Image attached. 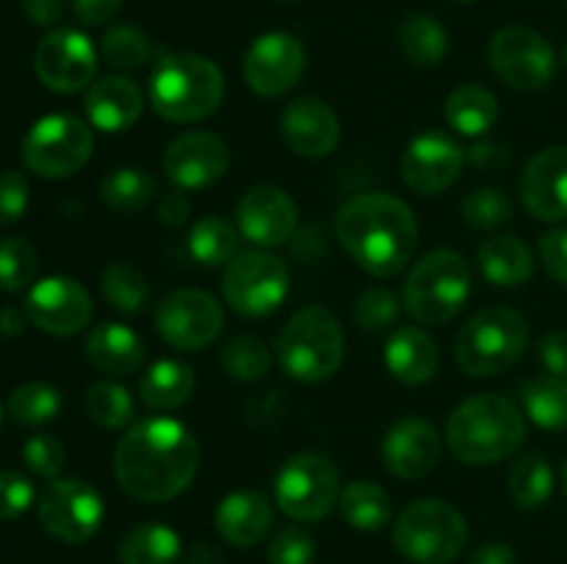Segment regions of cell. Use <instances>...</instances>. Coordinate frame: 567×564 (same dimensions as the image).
Here are the masks:
<instances>
[{"instance_id": "6da1fadb", "label": "cell", "mask_w": 567, "mask_h": 564, "mask_svg": "<svg viewBox=\"0 0 567 564\" xmlns=\"http://www.w3.org/2000/svg\"><path fill=\"white\" fill-rule=\"evenodd\" d=\"M199 468V442L175 418H147L125 431L114 451V476L122 490L142 503L181 495Z\"/></svg>"}, {"instance_id": "7a4b0ae2", "label": "cell", "mask_w": 567, "mask_h": 564, "mask_svg": "<svg viewBox=\"0 0 567 564\" xmlns=\"http://www.w3.org/2000/svg\"><path fill=\"white\" fill-rule=\"evenodd\" d=\"M336 236L360 269L388 280L413 260L419 221L399 197L360 194L338 210Z\"/></svg>"}, {"instance_id": "3957f363", "label": "cell", "mask_w": 567, "mask_h": 564, "mask_svg": "<svg viewBox=\"0 0 567 564\" xmlns=\"http://www.w3.org/2000/svg\"><path fill=\"white\" fill-rule=\"evenodd\" d=\"M526 437V420L509 398L480 393L460 404L446 426L454 457L465 464H496L513 457Z\"/></svg>"}, {"instance_id": "277c9868", "label": "cell", "mask_w": 567, "mask_h": 564, "mask_svg": "<svg viewBox=\"0 0 567 564\" xmlns=\"http://www.w3.org/2000/svg\"><path fill=\"white\" fill-rule=\"evenodd\" d=\"M225 97V75L210 59L175 53L158 61L150 75V100L155 114L169 122H199L214 114Z\"/></svg>"}, {"instance_id": "5b68a950", "label": "cell", "mask_w": 567, "mask_h": 564, "mask_svg": "<svg viewBox=\"0 0 567 564\" xmlns=\"http://www.w3.org/2000/svg\"><path fill=\"white\" fill-rule=\"evenodd\" d=\"M343 330L327 307H305L277 337V359L297 382H324L343 363Z\"/></svg>"}, {"instance_id": "8992f818", "label": "cell", "mask_w": 567, "mask_h": 564, "mask_svg": "<svg viewBox=\"0 0 567 564\" xmlns=\"http://www.w3.org/2000/svg\"><path fill=\"white\" fill-rule=\"evenodd\" d=\"M529 343V324L509 307H485L457 335V365L471 376H496L518 363Z\"/></svg>"}, {"instance_id": "52a82bcc", "label": "cell", "mask_w": 567, "mask_h": 564, "mask_svg": "<svg viewBox=\"0 0 567 564\" xmlns=\"http://www.w3.org/2000/svg\"><path fill=\"white\" fill-rule=\"evenodd\" d=\"M471 293V269L454 249L424 254L404 282V310L419 324H449Z\"/></svg>"}, {"instance_id": "ba28073f", "label": "cell", "mask_w": 567, "mask_h": 564, "mask_svg": "<svg viewBox=\"0 0 567 564\" xmlns=\"http://www.w3.org/2000/svg\"><path fill=\"white\" fill-rule=\"evenodd\" d=\"M468 523L452 503L424 498L399 512L393 525V545L415 564H446L463 553Z\"/></svg>"}, {"instance_id": "9c48e42d", "label": "cell", "mask_w": 567, "mask_h": 564, "mask_svg": "<svg viewBox=\"0 0 567 564\" xmlns=\"http://www.w3.org/2000/svg\"><path fill=\"white\" fill-rule=\"evenodd\" d=\"M92 127L72 114L42 116L22 138L25 166L48 180H61L81 171L92 158Z\"/></svg>"}, {"instance_id": "30bf717a", "label": "cell", "mask_w": 567, "mask_h": 564, "mask_svg": "<svg viewBox=\"0 0 567 564\" xmlns=\"http://www.w3.org/2000/svg\"><path fill=\"white\" fill-rule=\"evenodd\" d=\"M275 495L288 518L316 523L327 518L341 498V473L324 453H293L277 470Z\"/></svg>"}, {"instance_id": "8fae6325", "label": "cell", "mask_w": 567, "mask_h": 564, "mask_svg": "<svg viewBox=\"0 0 567 564\" xmlns=\"http://www.w3.org/2000/svg\"><path fill=\"white\" fill-rule=\"evenodd\" d=\"M221 293L230 310L247 318L275 313L288 296V269L266 249L238 252L221 274Z\"/></svg>"}, {"instance_id": "7c38bea8", "label": "cell", "mask_w": 567, "mask_h": 564, "mask_svg": "<svg viewBox=\"0 0 567 564\" xmlns=\"http://www.w3.org/2000/svg\"><path fill=\"white\" fill-rule=\"evenodd\" d=\"M105 520V503L86 479H55L39 498V523L50 536L70 545L92 540Z\"/></svg>"}, {"instance_id": "4fadbf2b", "label": "cell", "mask_w": 567, "mask_h": 564, "mask_svg": "<svg viewBox=\"0 0 567 564\" xmlns=\"http://www.w3.org/2000/svg\"><path fill=\"white\" fill-rule=\"evenodd\" d=\"M491 64L504 83L520 92H535L551 83L557 72V53L535 28L509 25L493 33Z\"/></svg>"}, {"instance_id": "5bb4252c", "label": "cell", "mask_w": 567, "mask_h": 564, "mask_svg": "<svg viewBox=\"0 0 567 564\" xmlns=\"http://www.w3.org/2000/svg\"><path fill=\"white\" fill-rule=\"evenodd\" d=\"M155 330L181 352H199L210 346L225 330V310L208 291L186 288L175 291L155 310Z\"/></svg>"}, {"instance_id": "9a60e30c", "label": "cell", "mask_w": 567, "mask_h": 564, "mask_svg": "<svg viewBox=\"0 0 567 564\" xmlns=\"http://www.w3.org/2000/svg\"><path fill=\"white\" fill-rule=\"evenodd\" d=\"M33 70L50 92H83L92 86V77L97 72V50L86 33L75 28H55L39 42Z\"/></svg>"}, {"instance_id": "2e32d148", "label": "cell", "mask_w": 567, "mask_h": 564, "mask_svg": "<svg viewBox=\"0 0 567 564\" xmlns=\"http://www.w3.org/2000/svg\"><path fill=\"white\" fill-rule=\"evenodd\" d=\"M302 42L286 31H271L255 39L244 55V81L260 97H282L305 75Z\"/></svg>"}, {"instance_id": "e0dca14e", "label": "cell", "mask_w": 567, "mask_h": 564, "mask_svg": "<svg viewBox=\"0 0 567 564\" xmlns=\"http://www.w3.org/2000/svg\"><path fill=\"white\" fill-rule=\"evenodd\" d=\"M25 313L48 335H75L92 321V296L72 276H44L28 291Z\"/></svg>"}, {"instance_id": "ac0fdd59", "label": "cell", "mask_w": 567, "mask_h": 564, "mask_svg": "<svg viewBox=\"0 0 567 564\" xmlns=\"http://www.w3.org/2000/svg\"><path fill=\"white\" fill-rule=\"evenodd\" d=\"M465 153L446 133H421L408 144L402 158V177L421 197H435L446 191L460 177Z\"/></svg>"}, {"instance_id": "d6986e66", "label": "cell", "mask_w": 567, "mask_h": 564, "mask_svg": "<svg viewBox=\"0 0 567 564\" xmlns=\"http://www.w3.org/2000/svg\"><path fill=\"white\" fill-rule=\"evenodd\" d=\"M230 166V149L208 130L177 136L164 153V171L177 188H205L221 180Z\"/></svg>"}, {"instance_id": "ffe728a7", "label": "cell", "mask_w": 567, "mask_h": 564, "mask_svg": "<svg viewBox=\"0 0 567 564\" xmlns=\"http://www.w3.org/2000/svg\"><path fill=\"white\" fill-rule=\"evenodd\" d=\"M238 230L258 247H280L297 232V202L277 186H255L236 208Z\"/></svg>"}, {"instance_id": "44dd1931", "label": "cell", "mask_w": 567, "mask_h": 564, "mask_svg": "<svg viewBox=\"0 0 567 564\" xmlns=\"http://www.w3.org/2000/svg\"><path fill=\"white\" fill-rule=\"evenodd\" d=\"M526 210L540 221L567 219V144L546 147L524 166L518 180Z\"/></svg>"}, {"instance_id": "7402d4cb", "label": "cell", "mask_w": 567, "mask_h": 564, "mask_svg": "<svg viewBox=\"0 0 567 564\" xmlns=\"http://www.w3.org/2000/svg\"><path fill=\"white\" fill-rule=\"evenodd\" d=\"M382 459L396 479H421L432 473L441 459V435L430 420L410 415L391 426L382 442Z\"/></svg>"}, {"instance_id": "603a6c76", "label": "cell", "mask_w": 567, "mask_h": 564, "mask_svg": "<svg viewBox=\"0 0 567 564\" xmlns=\"http://www.w3.org/2000/svg\"><path fill=\"white\" fill-rule=\"evenodd\" d=\"M282 138L299 158H327L341 142L336 111L319 97H299L282 111Z\"/></svg>"}, {"instance_id": "cb8c5ba5", "label": "cell", "mask_w": 567, "mask_h": 564, "mask_svg": "<svg viewBox=\"0 0 567 564\" xmlns=\"http://www.w3.org/2000/svg\"><path fill=\"white\" fill-rule=\"evenodd\" d=\"M216 531L225 542L236 547H252L264 542L275 525V509L269 498L252 490H238L221 498L214 512Z\"/></svg>"}, {"instance_id": "d4e9b609", "label": "cell", "mask_w": 567, "mask_h": 564, "mask_svg": "<svg viewBox=\"0 0 567 564\" xmlns=\"http://www.w3.org/2000/svg\"><path fill=\"white\" fill-rule=\"evenodd\" d=\"M83 108H86L89 125L97 127V130H127L142 116V88L136 86V81L125 75H105L89 86Z\"/></svg>"}, {"instance_id": "484cf974", "label": "cell", "mask_w": 567, "mask_h": 564, "mask_svg": "<svg viewBox=\"0 0 567 564\" xmlns=\"http://www.w3.org/2000/svg\"><path fill=\"white\" fill-rule=\"evenodd\" d=\"M441 354L432 335L421 326H399L385 343V365L402 385H424L435 376Z\"/></svg>"}, {"instance_id": "4316f807", "label": "cell", "mask_w": 567, "mask_h": 564, "mask_svg": "<svg viewBox=\"0 0 567 564\" xmlns=\"http://www.w3.org/2000/svg\"><path fill=\"white\" fill-rule=\"evenodd\" d=\"M86 357L103 374L125 376L142 368L147 348H144L138 332H133L131 326L120 324V321H105L89 332Z\"/></svg>"}, {"instance_id": "83f0119b", "label": "cell", "mask_w": 567, "mask_h": 564, "mask_svg": "<svg viewBox=\"0 0 567 564\" xmlns=\"http://www.w3.org/2000/svg\"><path fill=\"white\" fill-rule=\"evenodd\" d=\"M480 269L493 285L498 288H518L535 271V258L532 249L515 236L487 238L480 247Z\"/></svg>"}, {"instance_id": "f1b7e54d", "label": "cell", "mask_w": 567, "mask_h": 564, "mask_svg": "<svg viewBox=\"0 0 567 564\" xmlns=\"http://www.w3.org/2000/svg\"><path fill=\"white\" fill-rule=\"evenodd\" d=\"M194 385H197V376H194L192 365L181 363V359H158L142 376L138 393L147 407L175 409L192 398Z\"/></svg>"}, {"instance_id": "f546056e", "label": "cell", "mask_w": 567, "mask_h": 564, "mask_svg": "<svg viewBox=\"0 0 567 564\" xmlns=\"http://www.w3.org/2000/svg\"><path fill=\"white\" fill-rule=\"evenodd\" d=\"M498 119V100L493 97L491 88L476 86V83H463L454 88L446 100V122L463 136L476 138L485 136Z\"/></svg>"}, {"instance_id": "4dcf8cb0", "label": "cell", "mask_w": 567, "mask_h": 564, "mask_svg": "<svg viewBox=\"0 0 567 564\" xmlns=\"http://www.w3.org/2000/svg\"><path fill=\"white\" fill-rule=\"evenodd\" d=\"M338 506H341L343 520L358 531H380L393 518L391 495L380 484L365 479L343 487L341 498H338Z\"/></svg>"}, {"instance_id": "1f68e13d", "label": "cell", "mask_w": 567, "mask_h": 564, "mask_svg": "<svg viewBox=\"0 0 567 564\" xmlns=\"http://www.w3.org/2000/svg\"><path fill=\"white\" fill-rule=\"evenodd\" d=\"M181 536L164 523H138L122 536V564H177Z\"/></svg>"}, {"instance_id": "d6a6232c", "label": "cell", "mask_w": 567, "mask_h": 564, "mask_svg": "<svg viewBox=\"0 0 567 564\" xmlns=\"http://www.w3.org/2000/svg\"><path fill=\"white\" fill-rule=\"evenodd\" d=\"M188 249L199 265L219 269V265L230 263L241 249V230H236L230 221L219 219V216H205L188 232Z\"/></svg>"}, {"instance_id": "836d02e7", "label": "cell", "mask_w": 567, "mask_h": 564, "mask_svg": "<svg viewBox=\"0 0 567 564\" xmlns=\"http://www.w3.org/2000/svg\"><path fill=\"white\" fill-rule=\"evenodd\" d=\"M399 44L415 66H437L449 53V33L435 17L410 14L399 25Z\"/></svg>"}, {"instance_id": "e575fe53", "label": "cell", "mask_w": 567, "mask_h": 564, "mask_svg": "<svg viewBox=\"0 0 567 564\" xmlns=\"http://www.w3.org/2000/svg\"><path fill=\"white\" fill-rule=\"evenodd\" d=\"M524 409L540 429H567V376H537L524 385Z\"/></svg>"}, {"instance_id": "d590c367", "label": "cell", "mask_w": 567, "mask_h": 564, "mask_svg": "<svg viewBox=\"0 0 567 564\" xmlns=\"http://www.w3.org/2000/svg\"><path fill=\"white\" fill-rule=\"evenodd\" d=\"M155 191H158L155 177L150 171L138 169V166H122V169H114L100 182V199L114 213H136V210L147 208L153 202Z\"/></svg>"}, {"instance_id": "8d00e7d4", "label": "cell", "mask_w": 567, "mask_h": 564, "mask_svg": "<svg viewBox=\"0 0 567 564\" xmlns=\"http://www.w3.org/2000/svg\"><path fill=\"white\" fill-rule=\"evenodd\" d=\"M509 498L520 509H540L554 492V470L543 453L529 451L520 459H515L509 470Z\"/></svg>"}, {"instance_id": "74e56055", "label": "cell", "mask_w": 567, "mask_h": 564, "mask_svg": "<svg viewBox=\"0 0 567 564\" xmlns=\"http://www.w3.org/2000/svg\"><path fill=\"white\" fill-rule=\"evenodd\" d=\"M100 291L116 313H142L150 302V282L133 263H111L100 276Z\"/></svg>"}, {"instance_id": "f35d334b", "label": "cell", "mask_w": 567, "mask_h": 564, "mask_svg": "<svg viewBox=\"0 0 567 564\" xmlns=\"http://www.w3.org/2000/svg\"><path fill=\"white\" fill-rule=\"evenodd\" d=\"M64 398L48 382H25L9 396V415L20 426H44L59 418Z\"/></svg>"}, {"instance_id": "ab89813d", "label": "cell", "mask_w": 567, "mask_h": 564, "mask_svg": "<svg viewBox=\"0 0 567 564\" xmlns=\"http://www.w3.org/2000/svg\"><path fill=\"white\" fill-rule=\"evenodd\" d=\"M86 415L103 429H125L136 415V404L127 387L116 382H94L86 390Z\"/></svg>"}, {"instance_id": "60d3db41", "label": "cell", "mask_w": 567, "mask_h": 564, "mask_svg": "<svg viewBox=\"0 0 567 564\" xmlns=\"http://www.w3.org/2000/svg\"><path fill=\"white\" fill-rule=\"evenodd\" d=\"M219 363L236 382H258L271 370V352L264 341L252 335H238L225 343Z\"/></svg>"}, {"instance_id": "b9f144b4", "label": "cell", "mask_w": 567, "mask_h": 564, "mask_svg": "<svg viewBox=\"0 0 567 564\" xmlns=\"http://www.w3.org/2000/svg\"><path fill=\"white\" fill-rule=\"evenodd\" d=\"M100 55L114 70H138L153 55L147 33L136 25H114L100 39Z\"/></svg>"}, {"instance_id": "7bdbcfd3", "label": "cell", "mask_w": 567, "mask_h": 564, "mask_svg": "<svg viewBox=\"0 0 567 564\" xmlns=\"http://www.w3.org/2000/svg\"><path fill=\"white\" fill-rule=\"evenodd\" d=\"M39 269L37 249L20 236L0 241V291H25Z\"/></svg>"}, {"instance_id": "ee69618b", "label": "cell", "mask_w": 567, "mask_h": 564, "mask_svg": "<svg viewBox=\"0 0 567 564\" xmlns=\"http://www.w3.org/2000/svg\"><path fill=\"white\" fill-rule=\"evenodd\" d=\"M515 213L513 199L502 188H474L468 197L463 199V219L476 230H498L507 224Z\"/></svg>"}, {"instance_id": "f6af8a7d", "label": "cell", "mask_w": 567, "mask_h": 564, "mask_svg": "<svg viewBox=\"0 0 567 564\" xmlns=\"http://www.w3.org/2000/svg\"><path fill=\"white\" fill-rule=\"evenodd\" d=\"M399 299L388 288H369L354 302V324L363 332H382L396 324Z\"/></svg>"}, {"instance_id": "bcb514c9", "label": "cell", "mask_w": 567, "mask_h": 564, "mask_svg": "<svg viewBox=\"0 0 567 564\" xmlns=\"http://www.w3.org/2000/svg\"><path fill=\"white\" fill-rule=\"evenodd\" d=\"M22 459L33 476L55 481L66 464V448L61 446L59 437L37 435L22 446Z\"/></svg>"}, {"instance_id": "7dc6e473", "label": "cell", "mask_w": 567, "mask_h": 564, "mask_svg": "<svg viewBox=\"0 0 567 564\" xmlns=\"http://www.w3.org/2000/svg\"><path fill=\"white\" fill-rule=\"evenodd\" d=\"M269 564H313L316 542L305 529H282L266 551Z\"/></svg>"}, {"instance_id": "c3c4849f", "label": "cell", "mask_w": 567, "mask_h": 564, "mask_svg": "<svg viewBox=\"0 0 567 564\" xmlns=\"http://www.w3.org/2000/svg\"><path fill=\"white\" fill-rule=\"evenodd\" d=\"M37 490L20 470H0V520H14L31 509Z\"/></svg>"}, {"instance_id": "681fc988", "label": "cell", "mask_w": 567, "mask_h": 564, "mask_svg": "<svg viewBox=\"0 0 567 564\" xmlns=\"http://www.w3.org/2000/svg\"><path fill=\"white\" fill-rule=\"evenodd\" d=\"M28 210V182L20 171L0 175V224H14Z\"/></svg>"}, {"instance_id": "f907efd6", "label": "cell", "mask_w": 567, "mask_h": 564, "mask_svg": "<svg viewBox=\"0 0 567 564\" xmlns=\"http://www.w3.org/2000/svg\"><path fill=\"white\" fill-rule=\"evenodd\" d=\"M540 258L548 274L567 288V227L548 232L540 241Z\"/></svg>"}, {"instance_id": "816d5d0a", "label": "cell", "mask_w": 567, "mask_h": 564, "mask_svg": "<svg viewBox=\"0 0 567 564\" xmlns=\"http://www.w3.org/2000/svg\"><path fill=\"white\" fill-rule=\"evenodd\" d=\"M540 363L548 374L567 376V330H554L543 335Z\"/></svg>"}, {"instance_id": "f5cc1de1", "label": "cell", "mask_w": 567, "mask_h": 564, "mask_svg": "<svg viewBox=\"0 0 567 564\" xmlns=\"http://www.w3.org/2000/svg\"><path fill=\"white\" fill-rule=\"evenodd\" d=\"M125 0H72V11L83 25H105L122 11Z\"/></svg>"}, {"instance_id": "db71d44e", "label": "cell", "mask_w": 567, "mask_h": 564, "mask_svg": "<svg viewBox=\"0 0 567 564\" xmlns=\"http://www.w3.org/2000/svg\"><path fill=\"white\" fill-rule=\"evenodd\" d=\"M192 216V202H188V197L181 191H169L161 197L158 202V219L164 221L166 227H181L183 221Z\"/></svg>"}, {"instance_id": "11a10c76", "label": "cell", "mask_w": 567, "mask_h": 564, "mask_svg": "<svg viewBox=\"0 0 567 564\" xmlns=\"http://www.w3.org/2000/svg\"><path fill=\"white\" fill-rule=\"evenodd\" d=\"M468 160L476 169L496 171L509 160V153L498 142H480L468 149Z\"/></svg>"}, {"instance_id": "9f6ffc18", "label": "cell", "mask_w": 567, "mask_h": 564, "mask_svg": "<svg viewBox=\"0 0 567 564\" xmlns=\"http://www.w3.org/2000/svg\"><path fill=\"white\" fill-rule=\"evenodd\" d=\"M22 11L33 25L53 28L64 17V0H22Z\"/></svg>"}, {"instance_id": "6f0895ef", "label": "cell", "mask_w": 567, "mask_h": 564, "mask_svg": "<svg viewBox=\"0 0 567 564\" xmlns=\"http://www.w3.org/2000/svg\"><path fill=\"white\" fill-rule=\"evenodd\" d=\"M468 564H518V556L507 542H487L471 553Z\"/></svg>"}, {"instance_id": "680465c9", "label": "cell", "mask_w": 567, "mask_h": 564, "mask_svg": "<svg viewBox=\"0 0 567 564\" xmlns=\"http://www.w3.org/2000/svg\"><path fill=\"white\" fill-rule=\"evenodd\" d=\"M25 324H28V313H25V307H3L0 310V332H3L6 337H17L20 335L22 330H25Z\"/></svg>"}, {"instance_id": "91938a15", "label": "cell", "mask_w": 567, "mask_h": 564, "mask_svg": "<svg viewBox=\"0 0 567 564\" xmlns=\"http://www.w3.org/2000/svg\"><path fill=\"white\" fill-rule=\"evenodd\" d=\"M563 492H565V498H567V462H565V468H563Z\"/></svg>"}, {"instance_id": "94428289", "label": "cell", "mask_w": 567, "mask_h": 564, "mask_svg": "<svg viewBox=\"0 0 567 564\" xmlns=\"http://www.w3.org/2000/svg\"><path fill=\"white\" fill-rule=\"evenodd\" d=\"M563 61H565V66H567V42H565V50H563Z\"/></svg>"}, {"instance_id": "6125c7cd", "label": "cell", "mask_w": 567, "mask_h": 564, "mask_svg": "<svg viewBox=\"0 0 567 564\" xmlns=\"http://www.w3.org/2000/svg\"><path fill=\"white\" fill-rule=\"evenodd\" d=\"M454 3H476V0H454Z\"/></svg>"}, {"instance_id": "be15d7a7", "label": "cell", "mask_w": 567, "mask_h": 564, "mask_svg": "<svg viewBox=\"0 0 567 564\" xmlns=\"http://www.w3.org/2000/svg\"><path fill=\"white\" fill-rule=\"evenodd\" d=\"M0 426H3V404H0Z\"/></svg>"}, {"instance_id": "e7e4bbea", "label": "cell", "mask_w": 567, "mask_h": 564, "mask_svg": "<svg viewBox=\"0 0 567 564\" xmlns=\"http://www.w3.org/2000/svg\"><path fill=\"white\" fill-rule=\"evenodd\" d=\"M286 3H297V0H286Z\"/></svg>"}]
</instances>
